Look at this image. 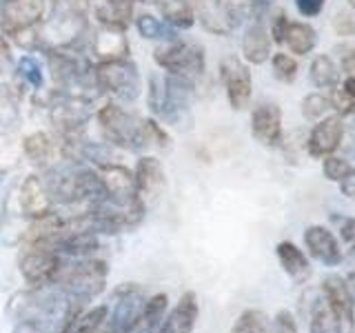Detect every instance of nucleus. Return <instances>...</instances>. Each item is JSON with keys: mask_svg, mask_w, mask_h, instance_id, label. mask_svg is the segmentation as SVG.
I'll use <instances>...</instances> for the list:
<instances>
[{"mask_svg": "<svg viewBox=\"0 0 355 333\" xmlns=\"http://www.w3.org/2000/svg\"><path fill=\"white\" fill-rule=\"evenodd\" d=\"M16 198H18V211L25 220L40 218L44 214H49V211H53V200L47 191V187H44L42 178L36 173L27 176L25 180L20 182Z\"/></svg>", "mask_w": 355, "mask_h": 333, "instance_id": "17", "label": "nucleus"}, {"mask_svg": "<svg viewBox=\"0 0 355 333\" xmlns=\"http://www.w3.org/2000/svg\"><path fill=\"white\" fill-rule=\"evenodd\" d=\"M342 92L355 100V76H347V78H344V83H342Z\"/></svg>", "mask_w": 355, "mask_h": 333, "instance_id": "47", "label": "nucleus"}, {"mask_svg": "<svg viewBox=\"0 0 355 333\" xmlns=\"http://www.w3.org/2000/svg\"><path fill=\"white\" fill-rule=\"evenodd\" d=\"M109 266L107 260L100 255H89V258H69L64 264V269L58 278V287L64 298L80 300V302H89L96 296L103 293L107 284Z\"/></svg>", "mask_w": 355, "mask_h": 333, "instance_id": "4", "label": "nucleus"}, {"mask_svg": "<svg viewBox=\"0 0 355 333\" xmlns=\"http://www.w3.org/2000/svg\"><path fill=\"white\" fill-rule=\"evenodd\" d=\"M3 178H5V171H0V182H3Z\"/></svg>", "mask_w": 355, "mask_h": 333, "instance_id": "50", "label": "nucleus"}, {"mask_svg": "<svg viewBox=\"0 0 355 333\" xmlns=\"http://www.w3.org/2000/svg\"><path fill=\"white\" fill-rule=\"evenodd\" d=\"M351 162L347 158H340V155L331 153L327 158H322V173H324L327 180L331 182H342L347 173L351 171Z\"/></svg>", "mask_w": 355, "mask_h": 333, "instance_id": "36", "label": "nucleus"}, {"mask_svg": "<svg viewBox=\"0 0 355 333\" xmlns=\"http://www.w3.org/2000/svg\"><path fill=\"white\" fill-rule=\"evenodd\" d=\"M87 0H51L49 18L40 38L47 49H71L80 40L87 25Z\"/></svg>", "mask_w": 355, "mask_h": 333, "instance_id": "5", "label": "nucleus"}, {"mask_svg": "<svg viewBox=\"0 0 355 333\" xmlns=\"http://www.w3.org/2000/svg\"><path fill=\"white\" fill-rule=\"evenodd\" d=\"M16 78V60L11 56L9 38L0 33V87H11Z\"/></svg>", "mask_w": 355, "mask_h": 333, "instance_id": "35", "label": "nucleus"}, {"mask_svg": "<svg viewBox=\"0 0 355 333\" xmlns=\"http://www.w3.org/2000/svg\"><path fill=\"white\" fill-rule=\"evenodd\" d=\"M329 100H331V109H336V114L340 118H344V116H355V100L351 96L344 94L342 89L333 87Z\"/></svg>", "mask_w": 355, "mask_h": 333, "instance_id": "38", "label": "nucleus"}, {"mask_svg": "<svg viewBox=\"0 0 355 333\" xmlns=\"http://www.w3.org/2000/svg\"><path fill=\"white\" fill-rule=\"evenodd\" d=\"M67 255L55 244H20L18 266L29 289H49L58 282Z\"/></svg>", "mask_w": 355, "mask_h": 333, "instance_id": "6", "label": "nucleus"}, {"mask_svg": "<svg viewBox=\"0 0 355 333\" xmlns=\"http://www.w3.org/2000/svg\"><path fill=\"white\" fill-rule=\"evenodd\" d=\"M47 0H0V33L11 40L22 36H36L38 25L44 18Z\"/></svg>", "mask_w": 355, "mask_h": 333, "instance_id": "9", "label": "nucleus"}, {"mask_svg": "<svg viewBox=\"0 0 355 333\" xmlns=\"http://www.w3.org/2000/svg\"><path fill=\"white\" fill-rule=\"evenodd\" d=\"M100 182H103V196L114 200L118 205H131L138 203L140 196L136 191V178L133 171H129L127 166L118 164H109V166H100L98 169Z\"/></svg>", "mask_w": 355, "mask_h": 333, "instance_id": "15", "label": "nucleus"}, {"mask_svg": "<svg viewBox=\"0 0 355 333\" xmlns=\"http://www.w3.org/2000/svg\"><path fill=\"white\" fill-rule=\"evenodd\" d=\"M16 76L20 78L22 83L31 89H42L44 85V71H42V65L36 56L25 53L16 65Z\"/></svg>", "mask_w": 355, "mask_h": 333, "instance_id": "31", "label": "nucleus"}, {"mask_svg": "<svg viewBox=\"0 0 355 333\" xmlns=\"http://www.w3.org/2000/svg\"><path fill=\"white\" fill-rule=\"evenodd\" d=\"M342 71H347L349 76H355V49H351L349 53H344V58H342Z\"/></svg>", "mask_w": 355, "mask_h": 333, "instance_id": "46", "label": "nucleus"}, {"mask_svg": "<svg viewBox=\"0 0 355 333\" xmlns=\"http://www.w3.org/2000/svg\"><path fill=\"white\" fill-rule=\"evenodd\" d=\"M324 5H327V0H295V7L304 18L320 16L322 11H324Z\"/></svg>", "mask_w": 355, "mask_h": 333, "instance_id": "42", "label": "nucleus"}, {"mask_svg": "<svg viewBox=\"0 0 355 333\" xmlns=\"http://www.w3.org/2000/svg\"><path fill=\"white\" fill-rule=\"evenodd\" d=\"M94 49L100 56V60L127 58L129 44H127V38H125V29H122V27L103 25V27H100V31H98V36H96Z\"/></svg>", "mask_w": 355, "mask_h": 333, "instance_id": "25", "label": "nucleus"}, {"mask_svg": "<svg viewBox=\"0 0 355 333\" xmlns=\"http://www.w3.org/2000/svg\"><path fill=\"white\" fill-rule=\"evenodd\" d=\"M11 333H47L38 318H20Z\"/></svg>", "mask_w": 355, "mask_h": 333, "instance_id": "44", "label": "nucleus"}, {"mask_svg": "<svg viewBox=\"0 0 355 333\" xmlns=\"http://www.w3.org/2000/svg\"><path fill=\"white\" fill-rule=\"evenodd\" d=\"M96 85L100 92L114 96L118 103H136L142 94V80L138 65L129 56L127 58H109L100 60L94 67Z\"/></svg>", "mask_w": 355, "mask_h": 333, "instance_id": "8", "label": "nucleus"}, {"mask_svg": "<svg viewBox=\"0 0 355 333\" xmlns=\"http://www.w3.org/2000/svg\"><path fill=\"white\" fill-rule=\"evenodd\" d=\"M149 109L155 118L164 120L166 125H178L193 103L196 83L171 74H151L149 76Z\"/></svg>", "mask_w": 355, "mask_h": 333, "instance_id": "3", "label": "nucleus"}, {"mask_svg": "<svg viewBox=\"0 0 355 333\" xmlns=\"http://www.w3.org/2000/svg\"><path fill=\"white\" fill-rule=\"evenodd\" d=\"M271 33L260 16H255L253 22L244 31L242 38V56L249 65H264L271 58Z\"/></svg>", "mask_w": 355, "mask_h": 333, "instance_id": "20", "label": "nucleus"}, {"mask_svg": "<svg viewBox=\"0 0 355 333\" xmlns=\"http://www.w3.org/2000/svg\"><path fill=\"white\" fill-rule=\"evenodd\" d=\"M251 136L262 147H277L282 142V109L275 103H262L251 111Z\"/></svg>", "mask_w": 355, "mask_h": 333, "instance_id": "16", "label": "nucleus"}, {"mask_svg": "<svg viewBox=\"0 0 355 333\" xmlns=\"http://www.w3.org/2000/svg\"><path fill=\"white\" fill-rule=\"evenodd\" d=\"M100 136L111 147L140 153L153 144V122L155 118H142L116 103H107L96 114Z\"/></svg>", "mask_w": 355, "mask_h": 333, "instance_id": "2", "label": "nucleus"}, {"mask_svg": "<svg viewBox=\"0 0 355 333\" xmlns=\"http://www.w3.org/2000/svg\"><path fill=\"white\" fill-rule=\"evenodd\" d=\"M309 76H311V83H313L318 89H333L340 83L338 65L333 62V58L327 53L315 56L313 62H311V67H309Z\"/></svg>", "mask_w": 355, "mask_h": 333, "instance_id": "29", "label": "nucleus"}, {"mask_svg": "<svg viewBox=\"0 0 355 333\" xmlns=\"http://www.w3.org/2000/svg\"><path fill=\"white\" fill-rule=\"evenodd\" d=\"M42 182L47 187L53 205L78 209L76 214H80L94 200L103 196L98 169H92L83 160L67 158V155L42 169Z\"/></svg>", "mask_w": 355, "mask_h": 333, "instance_id": "1", "label": "nucleus"}, {"mask_svg": "<svg viewBox=\"0 0 355 333\" xmlns=\"http://www.w3.org/2000/svg\"><path fill=\"white\" fill-rule=\"evenodd\" d=\"M14 87H0V122H9L11 116H16V100H14Z\"/></svg>", "mask_w": 355, "mask_h": 333, "instance_id": "39", "label": "nucleus"}, {"mask_svg": "<svg viewBox=\"0 0 355 333\" xmlns=\"http://www.w3.org/2000/svg\"><path fill=\"white\" fill-rule=\"evenodd\" d=\"M331 222L333 225H338V231H340V238L349 244H355V218L351 216H331Z\"/></svg>", "mask_w": 355, "mask_h": 333, "instance_id": "40", "label": "nucleus"}, {"mask_svg": "<svg viewBox=\"0 0 355 333\" xmlns=\"http://www.w3.org/2000/svg\"><path fill=\"white\" fill-rule=\"evenodd\" d=\"M271 67H273V76L280 83H286V85L293 83L297 78V71H300V67H297L293 56H288L284 51H277L271 56Z\"/></svg>", "mask_w": 355, "mask_h": 333, "instance_id": "33", "label": "nucleus"}, {"mask_svg": "<svg viewBox=\"0 0 355 333\" xmlns=\"http://www.w3.org/2000/svg\"><path fill=\"white\" fill-rule=\"evenodd\" d=\"M22 153L27 160L38 166V169H47L55 160H58V147L44 131H33L22 140Z\"/></svg>", "mask_w": 355, "mask_h": 333, "instance_id": "24", "label": "nucleus"}, {"mask_svg": "<svg viewBox=\"0 0 355 333\" xmlns=\"http://www.w3.org/2000/svg\"><path fill=\"white\" fill-rule=\"evenodd\" d=\"M340 191L342 196H347L349 200L355 203V166H351V171L347 173V178L340 182Z\"/></svg>", "mask_w": 355, "mask_h": 333, "instance_id": "45", "label": "nucleus"}, {"mask_svg": "<svg viewBox=\"0 0 355 333\" xmlns=\"http://www.w3.org/2000/svg\"><path fill=\"white\" fill-rule=\"evenodd\" d=\"M331 25H333V29H336L338 36H342V38L355 36V11L353 9L336 11V14H333Z\"/></svg>", "mask_w": 355, "mask_h": 333, "instance_id": "37", "label": "nucleus"}, {"mask_svg": "<svg viewBox=\"0 0 355 333\" xmlns=\"http://www.w3.org/2000/svg\"><path fill=\"white\" fill-rule=\"evenodd\" d=\"M309 333H347L344 327L338 322V318L331 314V309L327 307L324 298H318L311 309V327Z\"/></svg>", "mask_w": 355, "mask_h": 333, "instance_id": "30", "label": "nucleus"}, {"mask_svg": "<svg viewBox=\"0 0 355 333\" xmlns=\"http://www.w3.org/2000/svg\"><path fill=\"white\" fill-rule=\"evenodd\" d=\"M349 136H351V142H353V149H355V122L351 125V129H349Z\"/></svg>", "mask_w": 355, "mask_h": 333, "instance_id": "48", "label": "nucleus"}, {"mask_svg": "<svg viewBox=\"0 0 355 333\" xmlns=\"http://www.w3.org/2000/svg\"><path fill=\"white\" fill-rule=\"evenodd\" d=\"M49 116L55 131L60 133L62 142H73L83 138L85 125L89 116H92V105H89V98L55 92L49 105Z\"/></svg>", "mask_w": 355, "mask_h": 333, "instance_id": "10", "label": "nucleus"}, {"mask_svg": "<svg viewBox=\"0 0 355 333\" xmlns=\"http://www.w3.org/2000/svg\"><path fill=\"white\" fill-rule=\"evenodd\" d=\"M229 333H269V322L260 309H247L238 316Z\"/></svg>", "mask_w": 355, "mask_h": 333, "instance_id": "32", "label": "nucleus"}, {"mask_svg": "<svg viewBox=\"0 0 355 333\" xmlns=\"http://www.w3.org/2000/svg\"><path fill=\"white\" fill-rule=\"evenodd\" d=\"M151 3L173 29H191L196 25V11L189 0H151Z\"/></svg>", "mask_w": 355, "mask_h": 333, "instance_id": "26", "label": "nucleus"}, {"mask_svg": "<svg viewBox=\"0 0 355 333\" xmlns=\"http://www.w3.org/2000/svg\"><path fill=\"white\" fill-rule=\"evenodd\" d=\"M275 255H277V260H280V266H282L284 273L288 278H293L295 282L309 280V275H311V262L306 258V253L300 249L295 242H291V240L277 242Z\"/></svg>", "mask_w": 355, "mask_h": 333, "instance_id": "23", "label": "nucleus"}, {"mask_svg": "<svg viewBox=\"0 0 355 333\" xmlns=\"http://www.w3.org/2000/svg\"><path fill=\"white\" fill-rule=\"evenodd\" d=\"M198 316H200L198 296L193 291H187L180 296L178 305L171 309V314L162 320L158 333H191L196 329Z\"/></svg>", "mask_w": 355, "mask_h": 333, "instance_id": "21", "label": "nucleus"}, {"mask_svg": "<svg viewBox=\"0 0 355 333\" xmlns=\"http://www.w3.org/2000/svg\"><path fill=\"white\" fill-rule=\"evenodd\" d=\"M166 307H169V298L164 293L147 298L140 309V314L136 316V320L131 322V327L125 333H158L164 320V314H166Z\"/></svg>", "mask_w": 355, "mask_h": 333, "instance_id": "22", "label": "nucleus"}, {"mask_svg": "<svg viewBox=\"0 0 355 333\" xmlns=\"http://www.w3.org/2000/svg\"><path fill=\"white\" fill-rule=\"evenodd\" d=\"M322 298H324L331 314L338 318V322L347 333L355 329V298L349 291V284L342 275H329L322 284Z\"/></svg>", "mask_w": 355, "mask_h": 333, "instance_id": "13", "label": "nucleus"}, {"mask_svg": "<svg viewBox=\"0 0 355 333\" xmlns=\"http://www.w3.org/2000/svg\"><path fill=\"white\" fill-rule=\"evenodd\" d=\"M349 5H351V7L355 9V0H349Z\"/></svg>", "mask_w": 355, "mask_h": 333, "instance_id": "51", "label": "nucleus"}, {"mask_svg": "<svg viewBox=\"0 0 355 333\" xmlns=\"http://www.w3.org/2000/svg\"><path fill=\"white\" fill-rule=\"evenodd\" d=\"M304 244L311 258H315L324 266H338L344 260L342 247L336 238V233L322 225H311L304 231Z\"/></svg>", "mask_w": 355, "mask_h": 333, "instance_id": "18", "label": "nucleus"}, {"mask_svg": "<svg viewBox=\"0 0 355 333\" xmlns=\"http://www.w3.org/2000/svg\"><path fill=\"white\" fill-rule=\"evenodd\" d=\"M300 109H302V116L306 120L318 122V120H322L331 111V100H329V96L315 92V94H309L302 100V107H300Z\"/></svg>", "mask_w": 355, "mask_h": 333, "instance_id": "34", "label": "nucleus"}, {"mask_svg": "<svg viewBox=\"0 0 355 333\" xmlns=\"http://www.w3.org/2000/svg\"><path fill=\"white\" fill-rule=\"evenodd\" d=\"M220 78L222 85H225L231 109L242 111L251 103L253 96V80H251L249 65L242 62L238 56H227V58L220 60Z\"/></svg>", "mask_w": 355, "mask_h": 333, "instance_id": "11", "label": "nucleus"}, {"mask_svg": "<svg viewBox=\"0 0 355 333\" xmlns=\"http://www.w3.org/2000/svg\"><path fill=\"white\" fill-rule=\"evenodd\" d=\"M153 60L164 74L184 78L189 83H198L207 71V56L202 44L187 42V40H171L162 42L153 49Z\"/></svg>", "mask_w": 355, "mask_h": 333, "instance_id": "7", "label": "nucleus"}, {"mask_svg": "<svg viewBox=\"0 0 355 333\" xmlns=\"http://www.w3.org/2000/svg\"><path fill=\"white\" fill-rule=\"evenodd\" d=\"M133 178H136V191L144 205L151 203V200H158V196L164 189V171H162V164L158 158H153V155H142V158L136 162Z\"/></svg>", "mask_w": 355, "mask_h": 333, "instance_id": "19", "label": "nucleus"}, {"mask_svg": "<svg viewBox=\"0 0 355 333\" xmlns=\"http://www.w3.org/2000/svg\"><path fill=\"white\" fill-rule=\"evenodd\" d=\"M286 25H288V16L284 14V11H275V16L271 18V27H269L271 40H273L275 44H282V42H284Z\"/></svg>", "mask_w": 355, "mask_h": 333, "instance_id": "41", "label": "nucleus"}, {"mask_svg": "<svg viewBox=\"0 0 355 333\" xmlns=\"http://www.w3.org/2000/svg\"><path fill=\"white\" fill-rule=\"evenodd\" d=\"M273 333H297V325H295V318L291 316V311H280V314L275 316Z\"/></svg>", "mask_w": 355, "mask_h": 333, "instance_id": "43", "label": "nucleus"}, {"mask_svg": "<svg viewBox=\"0 0 355 333\" xmlns=\"http://www.w3.org/2000/svg\"><path fill=\"white\" fill-rule=\"evenodd\" d=\"M96 333H114V331H111V327H109V322H107V325H105L103 329H100V331H96Z\"/></svg>", "mask_w": 355, "mask_h": 333, "instance_id": "49", "label": "nucleus"}, {"mask_svg": "<svg viewBox=\"0 0 355 333\" xmlns=\"http://www.w3.org/2000/svg\"><path fill=\"white\" fill-rule=\"evenodd\" d=\"M344 133H347V125L338 114L318 120L306 138L309 155L311 158H327V155L336 153L342 144Z\"/></svg>", "mask_w": 355, "mask_h": 333, "instance_id": "14", "label": "nucleus"}, {"mask_svg": "<svg viewBox=\"0 0 355 333\" xmlns=\"http://www.w3.org/2000/svg\"><path fill=\"white\" fill-rule=\"evenodd\" d=\"M144 291L142 287L133 284V282H125L120 284L114 291V305H109V327L114 333H125L131 322L136 320V316L140 314V309L144 305Z\"/></svg>", "mask_w": 355, "mask_h": 333, "instance_id": "12", "label": "nucleus"}, {"mask_svg": "<svg viewBox=\"0 0 355 333\" xmlns=\"http://www.w3.org/2000/svg\"><path fill=\"white\" fill-rule=\"evenodd\" d=\"M136 29L142 38L147 40H160V42H171L178 40V29L153 14H138L136 16Z\"/></svg>", "mask_w": 355, "mask_h": 333, "instance_id": "28", "label": "nucleus"}, {"mask_svg": "<svg viewBox=\"0 0 355 333\" xmlns=\"http://www.w3.org/2000/svg\"><path fill=\"white\" fill-rule=\"evenodd\" d=\"M282 44H286L288 51L295 53V56H309L318 44V33H315L313 27L309 25V22L288 20Z\"/></svg>", "mask_w": 355, "mask_h": 333, "instance_id": "27", "label": "nucleus"}]
</instances>
